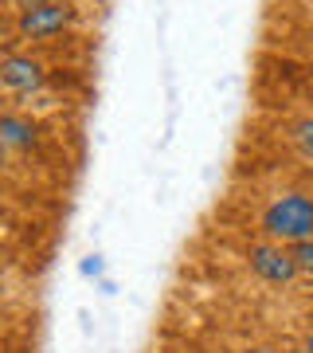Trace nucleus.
<instances>
[{"mask_svg":"<svg viewBox=\"0 0 313 353\" xmlns=\"http://www.w3.org/2000/svg\"><path fill=\"white\" fill-rule=\"evenodd\" d=\"M263 232L270 243H305L313 240V196L310 192H282L263 208Z\"/></svg>","mask_w":313,"mask_h":353,"instance_id":"nucleus-1","label":"nucleus"},{"mask_svg":"<svg viewBox=\"0 0 313 353\" xmlns=\"http://www.w3.org/2000/svg\"><path fill=\"white\" fill-rule=\"evenodd\" d=\"M247 263H250V271L263 279V283H270V287H290V283L301 275L298 263H294V252H290L286 243H255L247 252Z\"/></svg>","mask_w":313,"mask_h":353,"instance_id":"nucleus-2","label":"nucleus"},{"mask_svg":"<svg viewBox=\"0 0 313 353\" xmlns=\"http://www.w3.org/2000/svg\"><path fill=\"white\" fill-rule=\"evenodd\" d=\"M71 24H75V4H67V0H51L43 8H32V12L16 16V28H20L24 39H55Z\"/></svg>","mask_w":313,"mask_h":353,"instance_id":"nucleus-3","label":"nucleus"},{"mask_svg":"<svg viewBox=\"0 0 313 353\" xmlns=\"http://www.w3.org/2000/svg\"><path fill=\"white\" fill-rule=\"evenodd\" d=\"M0 79H4V87L12 90V94H36L47 83V71L32 55H8L4 67H0Z\"/></svg>","mask_w":313,"mask_h":353,"instance_id":"nucleus-4","label":"nucleus"},{"mask_svg":"<svg viewBox=\"0 0 313 353\" xmlns=\"http://www.w3.org/2000/svg\"><path fill=\"white\" fill-rule=\"evenodd\" d=\"M0 141L8 145V150H32L39 141V130L32 118H20V114H4L0 118Z\"/></svg>","mask_w":313,"mask_h":353,"instance_id":"nucleus-5","label":"nucleus"},{"mask_svg":"<svg viewBox=\"0 0 313 353\" xmlns=\"http://www.w3.org/2000/svg\"><path fill=\"white\" fill-rule=\"evenodd\" d=\"M294 145L301 150V157L313 161V118H301L298 126H294Z\"/></svg>","mask_w":313,"mask_h":353,"instance_id":"nucleus-6","label":"nucleus"},{"mask_svg":"<svg viewBox=\"0 0 313 353\" xmlns=\"http://www.w3.org/2000/svg\"><path fill=\"white\" fill-rule=\"evenodd\" d=\"M290 252H294V263H298V271H301V275H313V240L294 243Z\"/></svg>","mask_w":313,"mask_h":353,"instance_id":"nucleus-7","label":"nucleus"},{"mask_svg":"<svg viewBox=\"0 0 313 353\" xmlns=\"http://www.w3.org/2000/svg\"><path fill=\"white\" fill-rule=\"evenodd\" d=\"M78 271H83V275H87V279H102V271H106V263H102V255H87V259H83V267H78Z\"/></svg>","mask_w":313,"mask_h":353,"instance_id":"nucleus-8","label":"nucleus"},{"mask_svg":"<svg viewBox=\"0 0 313 353\" xmlns=\"http://www.w3.org/2000/svg\"><path fill=\"white\" fill-rule=\"evenodd\" d=\"M16 12H32V8H43V4H51V0H8Z\"/></svg>","mask_w":313,"mask_h":353,"instance_id":"nucleus-9","label":"nucleus"},{"mask_svg":"<svg viewBox=\"0 0 313 353\" xmlns=\"http://www.w3.org/2000/svg\"><path fill=\"white\" fill-rule=\"evenodd\" d=\"M243 353H274V350H266V345H250V350H243Z\"/></svg>","mask_w":313,"mask_h":353,"instance_id":"nucleus-10","label":"nucleus"},{"mask_svg":"<svg viewBox=\"0 0 313 353\" xmlns=\"http://www.w3.org/2000/svg\"><path fill=\"white\" fill-rule=\"evenodd\" d=\"M305 353H313V330L305 334Z\"/></svg>","mask_w":313,"mask_h":353,"instance_id":"nucleus-11","label":"nucleus"}]
</instances>
